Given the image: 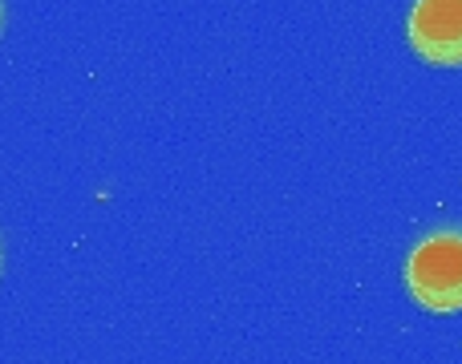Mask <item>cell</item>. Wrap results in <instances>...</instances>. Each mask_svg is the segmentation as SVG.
Here are the masks:
<instances>
[{
	"label": "cell",
	"instance_id": "cell-1",
	"mask_svg": "<svg viewBox=\"0 0 462 364\" xmlns=\"http://www.w3.org/2000/svg\"><path fill=\"white\" fill-rule=\"evenodd\" d=\"M406 287L426 312H462V227H442L418 239L406 255Z\"/></svg>",
	"mask_w": 462,
	"mask_h": 364
},
{
	"label": "cell",
	"instance_id": "cell-2",
	"mask_svg": "<svg viewBox=\"0 0 462 364\" xmlns=\"http://www.w3.org/2000/svg\"><path fill=\"white\" fill-rule=\"evenodd\" d=\"M406 41L426 65H462V0H414L406 16Z\"/></svg>",
	"mask_w": 462,
	"mask_h": 364
},
{
	"label": "cell",
	"instance_id": "cell-3",
	"mask_svg": "<svg viewBox=\"0 0 462 364\" xmlns=\"http://www.w3.org/2000/svg\"><path fill=\"white\" fill-rule=\"evenodd\" d=\"M0 24H5V0H0Z\"/></svg>",
	"mask_w": 462,
	"mask_h": 364
}]
</instances>
